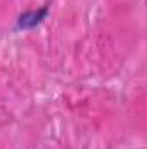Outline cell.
<instances>
[{
  "label": "cell",
  "instance_id": "6da1fadb",
  "mask_svg": "<svg viewBox=\"0 0 147 149\" xmlns=\"http://www.w3.org/2000/svg\"><path fill=\"white\" fill-rule=\"evenodd\" d=\"M45 16H47V7L38 9V10L24 12V14H21L19 19H17V28H19V30H30V28H35L38 23L43 21Z\"/></svg>",
  "mask_w": 147,
  "mask_h": 149
}]
</instances>
